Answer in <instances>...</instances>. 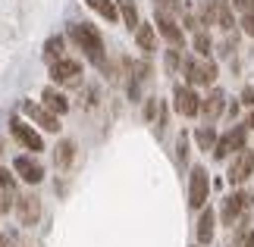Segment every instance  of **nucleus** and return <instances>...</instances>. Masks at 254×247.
<instances>
[{"label":"nucleus","instance_id":"7c9ffc66","mask_svg":"<svg viewBox=\"0 0 254 247\" xmlns=\"http://www.w3.org/2000/svg\"><path fill=\"white\" fill-rule=\"evenodd\" d=\"M239 103H245V106H251V110H254V88H251V85H248V88H242Z\"/></svg>","mask_w":254,"mask_h":247},{"label":"nucleus","instance_id":"473e14b6","mask_svg":"<svg viewBox=\"0 0 254 247\" xmlns=\"http://www.w3.org/2000/svg\"><path fill=\"white\" fill-rule=\"evenodd\" d=\"M154 3H157L160 9H170V13H176V9H179V0H154Z\"/></svg>","mask_w":254,"mask_h":247},{"label":"nucleus","instance_id":"9d476101","mask_svg":"<svg viewBox=\"0 0 254 247\" xmlns=\"http://www.w3.org/2000/svg\"><path fill=\"white\" fill-rule=\"evenodd\" d=\"M51 78L57 85H79V78H82V66L75 63V60H57L51 63Z\"/></svg>","mask_w":254,"mask_h":247},{"label":"nucleus","instance_id":"5701e85b","mask_svg":"<svg viewBox=\"0 0 254 247\" xmlns=\"http://www.w3.org/2000/svg\"><path fill=\"white\" fill-rule=\"evenodd\" d=\"M88 6H91L101 19H107V22H116V19H120V9H116L113 0H88Z\"/></svg>","mask_w":254,"mask_h":247},{"label":"nucleus","instance_id":"423d86ee","mask_svg":"<svg viewBox=\"0 0 254 247\" xmlns=\"http://www.w3.org/2000/svg\"><path fill=\"white\" fill-rule=\"evenodd\" d=\"M207 191H210L207 169H204V166H194V169H191V179H189V203H191V210L207 203Z\"/></svg>","mask_w":254,"mask_h":247},{"label":"nucleus","instance_id":"f704fd0d","mask_svg":"<svg viewBox=\"0 0 254 247\" xmlns=\"http://www.w3.org/2000/svg\"><path fill=\"white\" fill-rule=\"evenodd\" d=\"M245 128H248V132H254V110L248 113V119H245Z\"/></svg>","mask_w":254,"mask_h":247},{"label":"nucleus","instance_id":"c756f323","mask_svg":"<svg viewBox=\"0 0 254 247\" xmlns=\"http://www.w3.org/2000/svg\"><path fill=\"white\" fill-rule=\"evenodd\" d=\"M13 185H16V179L3 169V166H0V188H3V191H13Z\"/></svg>","mask_w":254,"mask_h":247},{"label":"nucleus","instance_id":"ddd939ff","mask_svg":"<svg viewBox=\"0 0 254 247\" xmlns=\"http://www.w3.org/2000/svg\"><path fill=\"white\" fill-rule=\"evenodd\" d=\"M157 32L163 35V41H167L170 47H182V44H185L182 28L173 22V16L167 13V9H157Z\"/></svg>","mask_w":254,"mask_h":247},{"label":"nucleus","instance_id":"6ab92c4d","mask_svg":"<svg viewBox=\"0 0 254 247\" xmlns=\"http://www.w3.org/2000/svg\"><path fill=\"white\" fill-rule=\"evenodd\" d=\"M116 9H120V16H123V22L129 32H135L141 22H138V6H135V0H116Z\"/></svg>","mask_w":254,"mask_h":247},{"label":"nucleus","instance_id":"4468645a","mask_svg":"<svg viewBox=\"0 0 254 247\" xmlns=\"http://www.w3.org/2000/svg\"><path fill=\"white\" fill-rule=\"evenodd\" d=\"M201 113L207 116V119H220L223 113H226V94H223V88H213V91L201 100Z\"/></svg>","mask_w":254,"mask_h":247},{"label":"nucleus","instance_id":"72a5a7b5","mask_svg":"<svg viewBox=\"0 0 254 247\" xmlns=\"http://www.w3.org/2000/svg\"><path fill=\"white\" fill-rule=\"evenodd\" d=\"M242 247H254V232H245V241H242Z\"/></svg>","mask_w":254,"mask_h":247},{"label":"nucleus","instance_id":"e433bc0d","mask_svg":"<svg viewBox=\"0 0 254 247\" xmlns=\"http://www.w3.org/2000/svg\"><path fill=\"white\" fill-rule=\"evenodd\" d=\"M0 156H3V138H0Z\"/></svg>","mask_w":254,"mask_h":247},{"label":"nucleus","instance_id":"4c0bfd02","mask_svg":"<svg viewBox=\"0 0 254 247\" xmlns=\"http://www.w3.org/2000/svg\"><path fill=\"white\" fill-rule=\"evenodd\" d=\"M191 247H194V244H191Z\"/></svg>","mask_w":254,"mask_h":247},{"label":"nucleus","instance_id":"1a4fd4ad","mask_svg":"<svg viewBox=\"0 0 254 247\" xmlns=\"http://www.w3.org/2000/svg\"><path fill=\"white\" fill-rule=\"evenodd\" d=\"M251 172H254V150L245 147V150H239L236 156H232V163H229V182L242 185V182H248Z\"/></svg>","mask_w":254,"mask_h":247},{"label":"nucleus","instance_id":"2f4dec72","mask_svg":"<svg viewBox=\"0 0 254 247\" xmlns=\"http://www.w3.org/2000/svg\"><path fill=\"white\" fill-rule=\"evenodd\" d=\"M232 6L239 9V13H248V9H254V0H229Z\"/></svg>","mask_w":254,"mask_h":247},{"label":"nucleus","instance_id":"9b49d317","mask_svg":"<svg viewBox=\"0 0 254 247\" xmlns=\"http://www.w3.org/2000/svg\"><path fill=\"white\" fill-rule=\"evenodd\" d=\"M22 113L32 116V119L44 128V132H60V116H54L47 106H38L35 100H22Z\"/></svg>","mask_w":254,"mask_h":247},{"label":"nucleus","instance_id":"f3484780","mask_svg":"<svg viewBox=\"0 0 254 247\" xmlns=\"http://www.w3.org/2000/svg\"><path fill=\"white\" fill-rule=\"evenodd\" d=\"M72 160H75V141L63 138V141L54 147V163H57V169H69Z\"/></svg>","mask_w":254,"mask_h":247},{"label":"nucleus","instance_id":"c85d7f7f","mask_svg":"<svg viewBox=\"0 0 254 247\" xmlns=\"http://www.w3.org/2000/svg\"><path fill=\"white\" fill-rule=\"evenodd\" d=\"M182 25L189 28L191 35H194V32H201V19H198V16H191V13H185V16H182Z\"/></svg>","mask_w":254,"mask_h":247},{"label":"nucleus","instance_id":"f03ea898","mask_svg":"<svg viewBox=\"0 0 254 247\" xmlns=\"http://www.w3.org/2000/svg\"><path fill=\"white\" fill-rule=\"evenodd\" d=\"M179 72L185 75V85L198 88V85H213V78H217V66H213L210 60H194V56H185Z\"/></svg>","mask_w":254,"mask_h":247},{"label":"nucleus","instance_id":"412c9836","mask_svg":"<svg viewBox=\"0 0 254 247\" xmlns=\"http://www.w3.org/2000/svg\"><path fill=\"white\" fill-rule=\"evenodd\" d=\"M135 41H138V47L144 53L157 50V32H154L151 25H138V28H135Z\"/></svg>","mask_w":254,"mask_h":247},{"label":"nucleus","instance_id":"0eeeda50","mask_svg":"<svg viewBox=\"0 0 254 247\" xmlns=\"http://www.w3.org/2000/svg\"><path fill=\"white\" fill-rule=\"evenodd\" d=\"M248 206H251V194H248V191L229 194L226 200H223V206H220V219H223V225H232L242 213L248 210Z\"/></svg>","mask_w":254,"mask_h":247},{"label":"nucleus","instance_id":"dca6fc26","mask_svg":"<svg viewBox=\"0 0 254 247\" xmlns=\"http://www.w3.org/2000/svg\"><path fill=\"white\" fill-rule=\"evenodd\" d=\"M213 25H220L223 32H232V28H236V16H232L229 0H213Z\"/></svg>","mask_w":254,"mask_h":247},{"label":"nucleus","instance_id":"f8f14e48","mask_svg":"<svg viewBox=\"0 0 254 247\" xmlns=\"http://www.w3.org/2000/svg\"><path fill=\"white\" fill-rule=\"evenodd\" d=\"M13 172H16L22 182H28V185H38V182H44V169H41V163H38L35 156H16V163H13Z\"/></svg>","mask_w":254,"mask_h":247},{"label":"nucleus","instance_id":"393cba45","mask_svg":"<svg viewBox=\"0 0 254 247\" xmlns=\"http://www.w3.org/2000/svg\"><path fill=\"white\" fill-rule=\"evenodd\" d=\"M163 69L173 75L176 69H182V47H173V50H167V56H163Z\"/></svg>","mask_w":254,"mask_h":247},{"label":"nucleus","instance_id":"20e7f679","mask_svg":"<svg viewBox=\"0 0 254 247\" xmlns=\"http://www.w3.org/2000/svg\"><path fill=\"white\" fill-rule=\"evenodd\" d=\"M9 135L19 141V147H25V150H32V153H38V150H44V138L35 132L32 125H25L22 119H9Z\"/></svg>","mask_w":254,"mask_h":247},{"label":"nucleus","instance_id":"39448f33","mask_svg":"<svg viewBox=\"0 0 254 247\" xmlns=\"http://www.w3.org/2000/svg\"><path fill=\"white\" fill-rule=\"evenodd\" d=\"M13 210H16L19 225H38V219H41V197H35V194H19Z\"/></svg>","mask_w":254,"mask_h":247},{"label":"nucleus","instance_id":"bb28decb","mask_svg":"<svg viewBox=\"0 0 254 247\" xmlns=\"http://www.w3.org/2000/svg\"><path fill=\"white\" fill-rule=\"evenodd\" d=\"M157 113H160V100H157V97L144 100V119H148V122H157Z\"/></svg>","mask_w":254,"mask_h":247},{"label":"nucleus","instance_id":"6e6552de","mask_svg":"<svg viewBox=\"0 0 254 247\" xmlns=\"http://www.w3.org/2000/svg\"><path fill=\"white\" fill-rule=\"evenodd\" d=\"M173 97H176V113L189 116V119H194V116L201 113V97H198V91H194L191 85H179L173 91Z\"/></svg>","mask_w":254,"mask_h":247},{"label":"nucleus","instance_id":"b1692460","mask_svg":"<svg viewBox=\"0 0 254 247\" xmlns=\"http://www.w3.org/2000/svg\"><path fill=\"white\" fill-rule=\"evenodd\" d=\"M191 50L201 56V60H210V53H213V44H210V35L204 32H194V38H191Z\"/></svg>","mask_w":254,"mask_h":247},{"label":"nucleus","instance_id":"a878e982","mask_svg":"<svg viewBox=\"0 0 254 247\" xmlns=\"http://www.w3.org/2000/svg\"><path fill=\"white\" fill-rule=\"evenodd\" d=\"M176 163H179V166H185V163H189V135H179V141H176Z\"/></svg>","mask_w":254,"mask_h":247},{"label":"nucleus","instance_id":"2eb2a0df","mask_svg":"<svg viewBox=\"0 0 254 247\" xmlns=\"http://www.w3.org/2000/svg\"><path fill=\"white\" fill-rule=\"evenodd\" d=\"M41 100H44V106H47V110H51L54 116H63V113H69V97H66V94H60L57 88H44Z\"/></svg>","mask_w":254,"mask_h":247},{"label":"nucleus","instance_id":"c9c22d12","mask_svg":"<svg viewBox=\"0 0 254 247\" xmlns=\"http://www.w3.org/2000/svg\"><path fill=\"white\" fill-rule=\"evenodd\" d=\"M0 247H13V244H9V238H6V235H0Z\"/></svg>","mask_w":254,"mask_h":247},{"label":"nucleus","instance_id":"cd10ccee","mask_svg":"<svg viewBox=\"0 0 254 247\" xmlns=\"http://www.w3.org/2000/svg\"><path fill=\"white\" fill-rule=\"evenodd\" d=\"M239 28L245 32L248 38H254V9H248V13H242V19H239Z\"/></svg>","mask_w":254,"mask_h":247},{"label":"nucleus","instance_id":"a211bd4d","mask_svg":"<svg viewBox=\"0 0 254 247\" xmlns=\"http://www.w3.org/2000/svg\"><path fill=\"white\" fill-rule=\"evenodd\" d=\"M194 141H198V147L204 153H213V150H217V141H220L217 128H213V125H201L198 132H194Z\"/></svg>","mask_w":254,"mask_h":247},{"label":"nucleus","instance_id":"f257e3e1","mask_svg":"<svg viewBox=\"0 0 254 247\" xmlns=\"http://www.w3.org/2000/svg\"><path fill=\"white\" fill-rule=\"evenodd\" d=\"M69 38L75 41V47L91 60L94 66H101L107 69V53H104V41H101V35L94 32V25H85V22H75L69 28Z\"/></svg>","mask_w":254,"mask_h":247},{"label":"nucleus","instance_id":"aec40b11","mask_svg":"<svg viewBox=\"0 0 254 247\" xmlns=\"http://www.w3.org/2000/svg\"><path fill=\"white\" fill-rule=\"evenodd\" d=\"M213 222H217V213L204 210L198 219V244H210L213 241Z\"/></svg>","mask_w":254,"mask_h":247},{"label":"nucleus","instance_id":"7ed1b4c3","mask_svg":"<svg viewBox=\"0 0 254 247\" xmlns=\"http://www.w3.org/2000/svg\"><path fill=\"white\" fill-rule=\"evenodd\" d=\"M245 147H248V128L245 125H232L226 135H220L213 156H217V160H226V156H236L239 150H245Z\"/></svg>","mask_w":254,"mask_h":247},{"label":"nucleus","instance_id":"4be33fe9","mask_svg":"<svg viewBox=\"0 0 254 247\" xmlns=\"http://www.w3.org/2000/svg\"><path fill=\"white\" fill-rule=\"evenodd\" d=\"M63 50H66V41H63L60 35L47 38V41H44V63H57V60H63Z\"/></svg>","mask_w":254,"mask_h":247}]
</instances>
